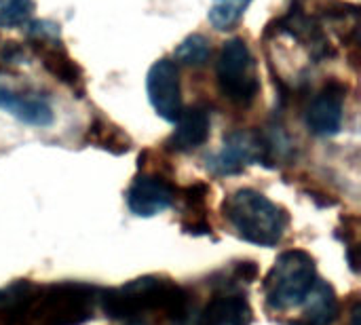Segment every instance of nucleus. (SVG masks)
<instances>
[{
    "label": "nucleus",
    "mask_w": 361,
    "mask_h": 325,
    "mask_svg": "<svg viewBox=\"0 0 361 325\" xmlns=\"http://www.w3.org/2000/svg\"><path fill=\"white\" fill-rule=\"evenodd\" d=\"M328 25H360V6L345 0H290V6L267 25V36H290L307 51L313 63H322L338 55Z\"/></svg>",
    "instance_id": "1"
},
{
    "label": "nucleus",
    "mask_w": 361,
    "mask_h": 325,
    "mask_svg": "<svg viewBox=\"0 0 361 325\" xmlns=\"http://www.w3.org/2000/svg\"><path fill=\"white\" fill-rule=\"evenodd\" d=\"M222 214L243 241L262 247L277 245L288 228L286 209L254 188H239L228 195Z\"/></svg>",
    "instance_id": "2"
},
{
    "label": "nucleus",
    "mask_w": 361,
    "mask_h": 325,
    "mask_svg": "<svg viewBox=\"0 0 361 325\" xmlns=\"http://www.w3.org/2000/svg\"><path fill=\"white\" fill-rule=\"evenodd\" d=\"M23 30H25V38H27L25 47H27L30 55H34L40 61V66L44 68V72L51 78H55L57 82L68 87L76 97H82L87 93L85 70L70 55V51L61 38L59 25L49 19H30L23 25Z\"/></svg>",
    "instance_id": "3"
},
{
    "label": "nucleus",
    "mask_w": 361,
    "mask_h": 325,
    "mask_svg": "<svg viewBox=\"0 0 361 325\" xmlns=\"http://www.w3.org/2000/svg\"><path fill=\"white\" fill-rule=\"evenodd\" d=\"M216 85L220 95L235 108H250L260 95V74L250 44L241 38H228L218 53Z\"/></svg>",
    "instance_id": "4"
},
{
    "label": "nucleus",
    "mask_w": 361,
    "mask_h": 325,
    "mask_svg": "<svg viewBox=\"0 0 361 325\" xmlns=\"http://www.w3.org/2000/svg\"><path fill=\"white\" fill-rule=\"evenodd\" d=\"M315 286V260L300 250L286 252L277 258L264 279L267 305L273 311L300 307Z\"/></svg>",
    "instance_id": "5"
},
{
    "label": "nucleus",
    "mask_w": 361,
    "mask_h": 325,
    "mask_svg": "<svg viewBox=\"0 0 361 325\" xmlns=\"http://www.w3.org/2000/svg\"><path fill=\"white\" fill-rule=\"evenodd\" d=\"M347 85L336 76H330L315 93H311L305 108V125L313 135H336L345 118Z\"/></svg>",
    "instance_id": "6"
},
{
    "label": "nucleus",
    "mask_w": 361,
    "mask_h": 325,
    "mask_svg": "<svg viewBox=\"0 0 361 325\" xmlns=\"http://www.w3.org/2000/svg\"><path fill=\"white\" fill-rule=\"evenodd\" d=\"M146 93L152 110L167 123H176L184 110L180 66L171 57L157 59L146 74Z\"/></svg>",
    "instance_id": "7"
},
{
    "label": "nucleus",
    "mask_w": 361,
    "mask_h": 325,
    "mask_svg": "<svg viewBox=\"0 0 361 325\" xmlns=\"http://www.w3.org/2000/svg\"><path fill=\"white\" fill-rule=\"evenodd\" d=\"M267 165V152L260 133L231 131L224 135L222 148L207 157V169L214 176H237L250 165Z\"/></svg>",
    "instance_id": "8"
},
{
    "label": "nucleus",
    "mask_w": 361,
    "mask_h": 325,
    "mask_svg": "<svg viewBox=\"0 0 361 325\" xmlns=\"http://www.w3.org/2000/svg\"><path fill=\"white\" fill-rule=\"evenodd\" d=\"M125 199H127V207L131 209V214L140 218H152L173 205L176 188L161 173L142 171L140 176L133 178Z\"/></svg>",
    "instance_id": "9"
},
{
    "label": "nucleus",
    "mask_w": 361,
    "mask_h": 325,
    "mask_svg": "<svg viewBox=\"0 0 361 325\" xmlns=\"http://www.w3.org/2000/svg\"><path fill=\"white\" fill-rule=\"evenodd\" d=\"M0 110L11 114L23 125L30 127H49L55 121V112L51 102L30 89H13L8 85L0 82Z\"/></svg>",
    "instance_id": "10"
},
{
    "label": "nucleus",
    "mask_w": 361,
    "mask_h": 325,
    "mask_svg": "<svg viewBox=\"0 0 361 325\" xmlns=\"http://www.w3.org/2000/svg\"><path fill=\"white\" fill-rule=\"evenodd\" d=\"M173 125L176 129L167 137V148L182 154L192 152L207 142L212 129V114L207 106L195 104L190 108H184Z\"/></svg>",
    "instance_id": "11"
},
{
    "label": "nucleus",
    "mask_w": 361,
    "mask_h": 325,
    "mask_svg": "<svg viewBox=\"0 0 361 325\" xmlns=\"http://www.w3.org/2000/svg\"><path fill=\"white\" fill-rule=\"evenodd\" d=\"M252 309L243 296H216L203 311L199 325H250Z\"/></svg>",
    "instance_id": "12"
},
{
    "label": "nucleus",
    "mask_w": 361,
    "mask_h": 325,
    "mask_svg": "<svg viewBox=\"0 0 361 325\" xmlns=\"http://www.w3.org/2000/svg\"><path fill=\"white\" fill-rule=\"evenodd\" d=\"M302 305L307 307L305 317L296 325H332L341 313V305L332 286L319 283V281H315V286L311 288Z\"/></svg>",
    "instance_id": "13"
},
{
    "label": "nucleus",
    "mask_w": 361,
    "mask_h": 325,
    "mask_svg": "<svg viewBox=\"0 0 361 325\" xmlns=\"http://www.w3.org/2000/svg\"><path fill=\"white\" fill-rule=\"evenodd\" d=\"M87 142H91L93 146L102 148V150H108L112 154H123V152H129L131 148V140L129 135L114 123L97 116L89 129H87Z\"/></svg>",
    "instance_id": "14"
},
{
    "label": "nucleus",
    "mask_w": 361,
    "mask_h": 325,
    "mask_svg": "<svg viewBox=\"0 0 361 325\" xmlns=\"http://www.w3.org/2000/svg\"><path fill=\"white\" fill-rule=\"evenodd\" d=\"M250 4L252 0H214L207 11V19L218 32L235 30L243 19L245 11L250 8Z\"/></svg>",
    "instance_id": "15"
},
{
    "label": "nucleus",
    "mask_w": 361,
    "mask_h": 325,
    "mask_svg": "<svg viewBox=\"0 0 361 325\" xmlns=\"http://www.w3.org/2000/svg\"><path fill=\"white\" fill-rule=\"evenodd\" d=\"M209 57H212V42L203 34H190L176 47L171 59L178 66L199 68V66H205Z\"/></svg>",
    "instance_id": "16"
},
{
    "label": "nucleus",
    "mask_w": 361,
    "mask_h": 325,
    "mask_svg": "<svg viewBox=\"0 0 361 325\" xmlns=\"http://www.w3.org/2000/svg\"><path fill=\"white\" fill-rule=\"evenodd\" d=\"M34 0H0V27L25 25L34 15Z\"/></svg>",
    "instance_id": "17"
},
{
    "label": "nucleus",
    "mask_w": 361,
    "mask_h": 325,
    "mask_svg": "<svg viewBox=\"0 0 361 325\" xmlns=\"http://www.w3.org/2000/svg\"><path fill=\"white\" fill-rule=\"evenodd\" d=\"M27 59H30V51L25 44L0 36V74L13 72L15 68L27 63Z\"/></svg>",
    "instance_id": "18"
}]
</instances>
